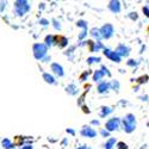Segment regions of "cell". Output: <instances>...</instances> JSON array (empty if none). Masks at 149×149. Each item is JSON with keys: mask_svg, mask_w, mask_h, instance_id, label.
I'll use <instances>...</instances> for the list:
<instances>
[{"mask_svg": "<svg viewBox=\"0 0 149 149\" xmlns=\"http://www.w3.org/2000/svg\"><path fill=\"white\" fill-rule=\"evenodd\" d=\"M118 127H119V120H118L117 118H112V119H110V120L106 123V129L110 130V131L118 129Z\"/></svg>", "mask_w": 149, "mask_h": 149, "instance_id": "7a4b0ae2", "label": "cell"}, {"mask_svg": "<svg viewBox=\"0 0 149 149\" xmlns=\"http://www.w3.org/2000/svg\"><path fill=\"white\" fill-rule=\"evenodd\" d=\"M43 78L45 79V81H47V82H50V84H54V82H55L54 78H53L52 75H49V74H44Z\"/></svg>", "mask_w": 149, "mask_h": 149, "instance_id": "7c38bea8", "label": "cell"}, {"mask_svg": "<svg viewBox=\"0 0 149 149\" xmlns=\"http://www.w3.org/2000/svg\"><path fill=\"white\" fill-rule=\"evenodd\" d=\"M33 52H35L36 58H42L47 53V47L43 44H36L33 47Z\"/></svg>", "mask_w": 149, "mask_h": 149, "instance_id": "6da1fadb", "label": "cell"}, {"mask_svg": "<svg viewBox=\"0 0 149 149\" xmlns=\"http://www.w3.org/2000/svg\"><path fill=\"white\" fill-rule=\"evenodd\" d=\"M52 70H53L55 74H57V75H60V77L63 75V69H62V67H61L60 65H57V63H54V65L52 66Z\"/></svg>", "mask_w": 149, "mask_h": 149, "instance_id": "52a82bcc", "label": "cell"}, {"mask_svg": "<svg viewBox=\"0 0 149 149\" xmlns=\"http://www.w3.org/2000/svg\"><path fill=\"white\" fill-rule=\"evenodd\" d=\"M109 7H110V10L112 11V12H119V11H120L119 0H111Z\"/></svg>", "mask_w": 149, "mask_h": 149, "instance_id": "5b68a950", "label": "cell"}, {"mask_svg": "<svg viewBox=\"0 0 149 149\" xmlns=\"http://www.w3.org/2000/svg\"><path fill=\"white\" fill-rule=\"evenodd\" d=\"M103 77H104V72H100V70H98V72H97V73L94 74V78H93V79H94L95 81H99V80H100V79H102Z\"/></svg>", "mask_w": 149, "mask_h": 149, "instance_id": "9c48e42d", "label": "cell"}, {"mask_svg": "<svg viewBox=\"0 0 149 149\" xmlns=\"http://www.w3.org/2000/svg\"><path fill=\"white\" fill-rule=\"evenodd\" d=\"M115 143H116V140H115V139H110V140L107 141V143L105 144V149H111Z\"/></svg>", "mask_w": 149, "mask_h": 149, "instance_id": "30bf717a", "label": "cell"}, {"mask_svg": "<svg viewBox=\"0 0 149 149\" xmlns=\"http://www.w3.org/2000/svg\"><path fill=\"white\" fill-rule=\"evenodd\" d=\"M116 53L120 56H127L128 54H129V49L128 48H125V47H123V45H119L118 48H117V50H116Z\"/></svg>", "mask_w": 149, "mask_h": 149, "instance_id": "ba28073f", "label": "cell"}, {"mask_svg": "<svg viewBox=\"0 0 149 149\" xmlns=\"http://www.w3.org/2000/svg\"><path fill=\"white\" fill-rule=\"evenodd\" d=\"M81 134L84 135V136H87V137H94V136L97 135V132L92 129V128H87V127H85L84 129H82V131H81Z\"/></svg>", "mask_w": 149, "mask_h": 149, "instance_id": "8992f818", "label": "cell"}, {"mask_svg": "<svg viewBox=\"0 0 149 149\" xmlns=\"http://www.w3.org/2000/svg\"><path fill=\"white\" fill-rule=\"evenodd\" d=\"M102 135H103V136H109V132L105 131V130H103V131H102Z\"/></svg>", "mask_w": 149, "mask_h": 149, "instance_id": "5bb4252c", "label": "cell"}, {"mask_svg": "<svg viewBox=\"0 0 149 149\" xmlns=\"http://www.w3.org/2000/svg\"><path fill=\"white\" fill-rule=\"evenodd\" d=\"M100 32H102V36L103 37H105V38H109V37H111L112 36V32H113V28L110 25V24H107V25H105L102 30H100Z\"/></svg>", "mask_w": 149, "mask_h": 149, "instance_id": "3957f363", "label": "cell"}, {"mask_svg": "<svg viewBox=\"0 0 149 149\" xmlns=\"http://www.w3.org/2000/svg\"><path fill=\"white\" fill-rule=\"evenodd\" d=\"M3 146H4V148H6V149H10V148H11V142H10V140L5 139V140L3 141Z\"/></svg>", "mask_w": 149, "mask_h": 149, "instance_id": "4fadbf2b", "label": "cell"}, {"mask_svg": "<svg viewBox=\"0 0 149 149\" xmlns=\"http://www.w3.org/2000/svg\"><path fill=\"white\" fill-rule=\"evenodd\" d=\"M105 55L109 57V58H111V60H113L115 62H119L120 61V56L116 53V52H111V50H109V49H105Z\"/></svg>", "mask_w": 149, "mask_h": 149, "instance_id": "277c9868", "label": "cell"}, {"mask_svg": "<svg viewBox=\"0 0 149 149\" xmlns=\"http://www.w3.org/2000/svg\"><path fill=\"white\" fill-rule=\"evenodd\" d=\"M109 87V85L106 84V82H103V84H100V85H99V92H105V91H107L106 88Z\"/></svg>", "mask_w": 149, "mask_h": 149, "instance_id": "8fae6325", "label": "cell"}]
</instances>
